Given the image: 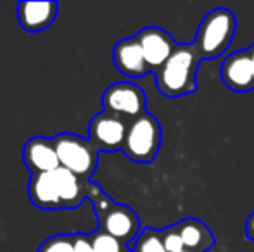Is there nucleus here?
Returning <instances> with one entry per match:
<instances>
[{"mask_svg": "<svg viewBox=\"0 0 254 252\" xmlns=\"http://www.w3.org/2000/svg\"><path fill=\"white\" fill-rule=\"evenodd\" d=\"M201 61L202 59L194 44L178 45L170 59L156 73L157 90L170 99L194 94L197 88L195 74Z\"/></svg>", "mask_w": 254, "mask_h": 252, "instance_id": "obj_1", "label": "nucleus"}, {"mask_svg": "<svg viewBox=\"0 0 254 252\" xmlns=\"http://www.w3.org/2000/svg\"><path fill=\"white\" fill-rule=\"evenodd\" d=\"M237 19L230 9L218 7L206 14L195 35V49L201 59H216L225 54L234 40Z\"/></svg>", "mask_w": 254, "mask_h": 252, "instance_id": "obj_2", "label": "nucleus"}, {"mask_svg": "<svg viewBox=\"0 0 254 252\" xmlns=\"http://www.w3.org/2000/svg\"><path fill=\"white\" fill-rule=\"evenodd\" d=\"M161 138L163 133L157 118L145 112L140 118L128 123L127 137L121 151L130 161L147 164L156 159L161 147Z\"/></svg>", "mask_w": 254, "mask_h": 252, "instance_id": "obj_3", "label": "nucleus"}, {"mask_svg": "<svg viewBox=\"0 0 254 252\" xmlns=\"http://www.w3.org/2000/svg\"><path fill=\"white\" fill-rule=\"evenodd\" d=\"M59 162L67 171L74 173L81 180H87L97 168L99 149L90 140L73 133H61L52 138Z\"/></svg>", "mask_w": 254, "mask_h": 252, "instance_id": "obj_4", "label": "nucleus"}, {"mask_svg": "<svg viewBox=\"0 0 254 252\" xmlns=\"http://www.w3.org/2000/svg\"><path fill=\"white\" fill-rule=\"evenodd\" d=\"M104 112H109L113 116H118L121 119H133L145 114L147 107V99L145 92L138 85L130 81H118L107 87V90L102 95Z\"/></svg>", "mask_w": 254, "mask_h": 252, "instance_id": "obj_5", "label": "nucleus"}, {"mask_svg": "<svg viewBox=\"0 0 254 252\" xmlns=\"http://www.w3.org/2000/svg\"><path fill=\"white\" fill-rule=\"evenodd\" d=\"M135 37L142 47L149 71H152V73H157L163 67V64L170 59L175 49L178 47L175 38L159 26H147L138 31Z\"/></svg>", "mask_w": 254, "mask_h": 252, "instance_id": "obj_6", "label": "nucleus"}, {"mask_svg": "<svg viewBox=\"0 0 254 252\" xmlns=\"http://www.w3.org/2000/svg\"><path fill=\"white\" fill-rule=\"evenodd\" d=\"M127 128L128 123L125 119L109 114V112H101L90 121L88 137L99 151L116 152L123 149Z\"/></svg>", "mask_w": 254, "mask_h": 252, "instance_id": "obj_7", "label": "nucleus"}, {"mask_svg": "<svg viewBox=\"0 0 254 252\" xmlns=\"http://www.w3.org/2000/svg\"><path fill=\"white\" fill-rule=\"evenodd\" d=\"M99 219H101L102 232L113 235L121 244L133 242L140 235L138 216L123 204H113L102 216H99Z\"/></svg>", "mask_w": 254, "mask_h": 252, "instance_id": "obj_8", "label": "nucleus"}, {"mask_svg": "<svg viewBox=\"0 0 254 252\" xmlns=\"http://www.w3.org/2000/svg\"><path fill=\"white\" fill-rule=\"evenodd\" d=\"M220 78L234 92H249L254 90V71L249 50L232 52L225 57L220 69Z\"/></svg>", "mask_w": 254, "mask_h": 252, "instance_id": "obj_9", "label": "nucleus"}, {"mask_svg": "<svg viewBox=\"0 0 254 252\" xmlns=\"http://www.w3.org/2000/svg\"><path fill=\"white\" fill-rule=\"evenodd\" d=\"M23 159L24 164L28 166L33 175L40 173H51L61 168L59 157H57L56 145L52 138L45 137H33L26 142L23 149Z\"/></svg>", "mask_w": 254, "mask_h": 252, "instance_id": "obj_10", "label": "nucleus"}, {"mask_svg": "<svg viewBox=\"0 0 254 252\" xmlns=\"http://www.w3.org/2000/svg\"><path fill=\"white\" fill-rule=\"evenodd\" d=\"M113 61L118 71L128 78H140L149 73V66L137 37L123 38L118 42L113 50Z\"/></svg>", "mask_w": 254, "mask_h": 252, "instance_id": "obj_11", "label": "nucleus"}, {"mask_svg": "<svg viewBox=\"0 0 254 252\" xmlns=\"http://www.w3.org/2000/svg\"><path fill=\"white\" fill-rule=\"evenodd\" d=\"M57 16V2H49V0H28V2H19L17 5V19L24 31H42L47 26H51Z\"/></svg>", "mask_w": 254, "mask_h": 252, "instance_id": "obj_12", "label": "nucleus"}, {"mask_svg": "<svg viewBox=\"0 0 254 252\" xmlns=\"http://www.w3.org/2000/svg\"><path fill=\"white\" fill-rule=\"evenodd\" d=\"M30 199L37 207L40 209H63L59 192H57L54 173H40L31 175L30 185H28Z\"/></svg>", "mask_w": 254, "mask_h": 252, "instance_id": "obj_13", "label": "nucleus"}, {"mask_svg": "<svg viewBox=\"0 0 254 252\" xmlns=\"http://www.w3.org/2000/svg\"><path fill=\"white\" fill-rule=\"evenodd\" d=\"M175 226L184 240L185 249L192 252H206L214 246V235L201 219L187 218Z\"/></svg>", "mask_w": 254, "mask_h": 252, "instance_id": "obj_14", "label": "nucleus"}, {"mask_svg": "<svg viewBox=\"0 0 254 252\" xmlns=\"http://www.w3.org/2000/svg\"><path fill=\"white\" fill-rule=\"evenodd\" d=\"M133 252H168L164 249L163 237L159 230L145 228L135 240Z\"/></svg>", "mask_w": 254, "mask_h": 252, "instance_id": "obj_15", "label": "nucleus"}, {"mask_svg": "<svg viewBox=\"0 0 254 252\" xmlns=\"http://www.w3.org/2000/svg\"><path fill=\"white\" fill-rule=\"evenodd\" d=\"M90 240H92V249H94V252H125L123 244L118 239H114L113 235L102 232V230L92 233Z\"/></svg>", "mask_w": 254, "mask_h": 252, "instance_id": "obj_16", "label": "nucleus"}, {"mask_svg": "<svg viewBox=\"0 0 254 252\" xmlns=\"http://www.w3.org/2000/svg\"><path fill=\"white\" fill-rule=\"evenodd\" d=\"M38 252H74V240L69 235H54L42 244Z\"/></svg>", "mask_w": 254, "mask_h": 252, "instance_id": "obj_17", "label": "nucleus"}, {"mask_svg": "<svg viewBox=\"0 0 254 252\" xmlns=\"http://www.w3.org/2000/svg\"><path fill=\"white\" fill-rule=\"evenodd\" d=\"M161 237H163L164 249L168 252H180L182 249H185L184 240H182L177 226H170V228L161 230Z\"/></svg>", "mask_w": 254, "mask_h": 252, "instance_id": "obj_18", "label": "nucleus"}, {"mask_svg": "<svg viewBox=\"0 0 254 252\" xmlns=\"http://www.w3.org/2000/svg\"><path fill=\"white\" fill-rule=\"evenodd\" d=\"M73 240H74V252H94V249H92V240L88 235L76 233V235H73Z\"/></svg>", "mask_w": 254, "mask_h": 252, "instance_id": "obj_19", "label": "nucleus"}, {"mask_svg": "<svg viewBox=\"0 0 254 252\" xmlns=\"http://www.w3.org/2000/svg\"><path fill=\"white\" fill-rule=\"evenodd\" d=\"M246 235H248L249 240H254V212L246 221Z\"/></svg>", "mask_w": 254, "mask_h": 252, "instance_id": "obj_20", "label": "nucleus"}, {"mask_svg": "<svg viewBox=\"0 0 254 252\" xmlns=\"http://www.w3.org/2000/svg\"><path fill=\"white\" fill-rule=\"evenodd\" d=\"M249 50V55H251V62H253V71H254V44L251 45V47L248 49Z\"/></svg>", "mask_w": 254, "mask_h": 252, "instance_id": "obj_21", "label": "nucleus"}, {"mask_svg": "<svg viewBox=\"0 0 254 252\" xmlns=\"http://www.w3.org/2000/svg\"><path fill=\"white\" fill-rule=\"evenodd\" d=\"M180 252H192V251H189V249H182Z\"/></svg>", "mask_w": 254, "mask_h": 252, "instance_id": "obj_22", "label": "nucleus"}]
</instances>
